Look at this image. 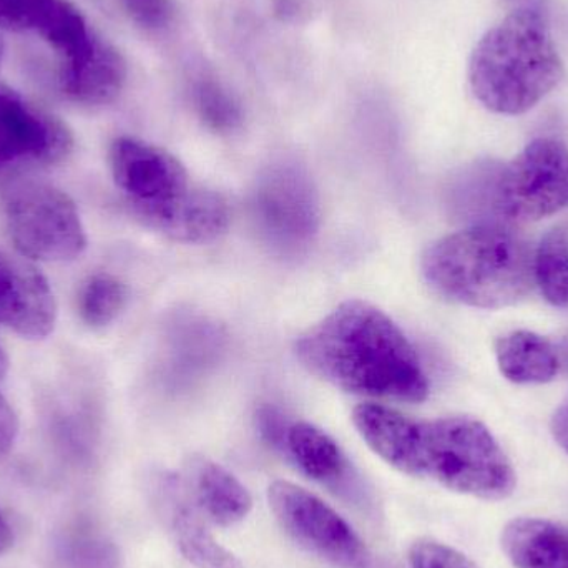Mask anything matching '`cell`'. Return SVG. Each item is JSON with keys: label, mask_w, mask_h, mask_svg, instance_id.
Here are the masks:
<instances>
[{"label": "cell", "mask_w": 568, "mask_h": 568, "mask_svg": "<svg viewBox=\"0 0 568 568\" xmlns=\"http://www.w3.org/2000/svg\"><path fill=\"white\" fill-rule=\"evenodd\" d=\"M258 426L262 436L268 440L272 446L282 449L284 436H286L287 424L284 423L282 414L272 407H265L260 410Z\"/></svg>", "instance_id": "484cf974"}, {"label": "cell", "mask_w": 568, "mask_h": 568, "mask_svg": "<svg viewBox=\"0 0 568 568\" xmlns=\"http://www.w3.org/2000/svg\"><path fill=\"white\" fill-rule=\"evenodd\" d=\"M185 490L195 509L215 526H236L253 509L248 489L225 467L203 457L186 466Z\"/></svg>", "instance_id": "4fadbf2b"}, {"label": "cell", "mask_w": 568, "mask_h": 568, "mask_svg": "<svg viewBox=\"0 0 568 568\" xmlns=\"http://www.w3.org/2000/svg\"><path fill=\"white\" fill-rule=\"evenodd\" d=\"M500 546L516 568H568V527L536 517L510 520Z\"/></svg>", "instance_id": "9a60e30c"}, {"label": "cell", "mask_w": 568, "mask_h": 568, "mask_svg": "<svg viewBox=\"0 0 568 568\" xmlns=\"http://www.w3.org/2000/svg\"><path fill=\"white\" fill-rule=\"evenodd\" d=\"M7 367H9V359H7L6 351L0 346V379L6 376Z\"/></svg>", "instance_id": "f546056e"}, {"label": "cell", "mask_w": 568, "mask_h": 568, "mask_svg": "<svg viewBox=\"0 0 568 568\" xmlns=\"http://www.w3.org/2000/svg\"><path fill=\"white\" fill-rule=\"evenodd\" d=\"M534 278L550 304L568 307V225L550 230L534 250Z\"/></svg>", "instance_id": "d6986e66"}, {"label": "cell", "mask_w": 568, "mask_h": 568, "mask_svg": "<svg viewBox=\"0 0 568 568\" xmlns=\"http://www.w3.org/2000/svg\"><path fill=\"white\" fill-rule=\"evenodd\" d=\"M497 364L510 383L546 384L560 374L556 344L532 331H513L496 343Z\"/></svg>", "instance_id": "e0dca14e"}, {"label": "cell", "mask_w": 568, "mask_h": 568, "mask_svg": "<svg viewBox=\"0 0 568 568\" xmlns=\"http://www.w3.org/2000/svg\"><path fill=\"white\" fill-rule=\"evenodd\" d=\"M13 546V532L3 514L0 513V557L6 556Z\"/></svg>", "instance_id": "83f0119b"}, {"label": "cell", "mask_w": 568, "mask_h": 568, "mask_svg": "<svg viewBox=\"0 0 568 568\" xmlns=\"http://www.w3.org/2000/svg\"><path fill=\"white\" fill-rule=\"evenodd\" d=\"M120 2L136 26L152 32L165 29L175 17L172 0H120Z\"/></svg>", "instance_id": "cb8c5ba5"}, {"label": "cell", "mask_w": 568, "mask_h": 568, "mask_svg": "<svg viewBox=\"0 0 568 568\" xmlns=\"http://www.w3.org/2000/svg\"><path fill=\"white\" fill-rule=\"evenodd\" d=\"M3 216L10 240L23 258L67 263L85 252V226L75 202L50 183H17L3 200Z\"/></svg>", "instance_id": "52a82bcc"}, {"label": "cell", "mask_w": 568, "mask_h": 568, "mask_svg": "<svg viewBox=\"0 0 568 568\" xmlns=\"http://www.w3.org/2000/svg\"><path fill=\"white\" fill-rule=\"evenodd\" d=\"M193 100L200 119L215 132H233L242 125L243 115L239 102L215 80H200Z\"/></svg>", "instance_id": "44dd1931"}, {"label": "cell", "mask_w": 568, "mask_h": 568, "mask_svg": "<svg viewBox=\"0 0 568 568\" xmlns=\"http://www.w3.org/2000/svg\"><path fill=\"white\" fill-rule=\"evenodd\" d=\"M252 215L262 239L276 252L291 255L306 248L320 230V200L301 166H270L252 196Z\"/></svg>", "instance_id": "9c48e42d"}, {"label": "cell", "mask_w": 568, "mask_h": 568, "mask_svg": "<svg viewBox=\"0 0 568 568\" xmlns=\"http://www.w3.org/2000/svg\"><path fill=\"white\" fill-rule=\"evenodd\" d=\"M37 36L59 57L60 93L79 105L112 103L126 82V62L69 0H59Z\"/></svg>", "instance_id": "8992f818"}, {"label": "cell", "mask_w": 568, "mask_h": 568, "mask_svg": "<svg viewBox=\"0 0 568 568\" xmlns=\"http://www.w3.org/2000/svg\"><path fill=\"white\" fill-rule=\"evenodd\" d=\"M19 436V419L9 400L0 394V463L9 456Z\"/></svg>", "instance_id": "d4e9b609"}, {"label": "cell", "mask_w": 568, "mask_h": 568, "mask_svg": "<svg viewBox=\"0 0 568 568\" xmlns=\"http://www.w3.org/2000/svg\"><path fill=\"white\" fill-rule=\"evenodd\" d=\"M229 225L226 200L212 190L192 185L149 226L176 242L209 243L220 239Z\"/></svg>", "instance_id": "5bb4252c"}, {"label": "cell", "mask_w": 568, "mask_h": 568, "mask_svg": "<svg viewBox=\"0 0 568 568\" xmlns=\"http://www.w3.org/2000/svg\"><path fill=\"white\" fill-rule=\"evenodd\" d=\"M282 449L304 476L316 483L337 486L349 474V463L336 440L313 424L287 426Z\"/></svg>", "instance_id": "ac0fdd59"}, {"label": "cell", "mask_w": 568, "mask_h": 568, "mask_svg": "<svg viewBox=\"0 0 568 568\" xmlns=\"http://www.w3.org/2000/svg\"><path fill=\"white\" fill-rule=\"evenodd\" d=\"M110 170L116 189L146 225L192 186L185 166L172 153L133 136L112 143Z\"/></svg>", "instance_id": "30bf717a"}, {"label": "cell", "mask_w": 568, "mask_h": 568, "mask_svg": "<svg viewBox=\"0 0 568 568\" xmlns=\"http://www.w3.org/2000/svg\"><path fill=\"white\" fill-rule=\"evenodd\" d=\"M294 354L314 376L357 396L423 403L429 393L406 334L366 301H344L297 337Z\"/></svg>", "instance_id": "7a4b0ae2"}, {"label": "cell", "mask_w": 568, "mask_h": 568, "mask_svg": "<svg viewBox=\"0 0 568 568\" xmlns=\"http://www.w3.org/2000/svg\"><path fill=\"white\" fill-rule=\"evenodd\" d=\"M55 323V296L45 276L0 250V324L27 339H43Z\"/></svg>", "instance_id": "7c38bea8"}, {"label": "cell", "mask_w": 568, "mask_h": 568, "mask_svg": "<svg viewBox=\"0 0 568 568\" xmlns=\"http://www.w3.org/2000/svg\"><path fill=\"white\" fill-rule=\"evenodd\" d=\"M407 560L410 568H479L459 550L433 539L416 540Z\"/></svg>", "instance_id": "603a6c76"}, {"label": "cell", "mask_w": 568, "mask_h": 568, "mask_svg": "<svg viewBox=\"0 0 568 568\" xmlns=\"http://www.w3.org/2000/svg\"><path fill=\"white\" fill-rule=\"evenodd\" d=\"M353 423L377 457L414 479L483 500L507 499L516 490L513 463L473 417L414 419L381 404H361Z\"/></svg>", "instance_id": "6da1fadb"}, {"label": "cell", "mask_w": 568, "mask_h": 568, "mask_svg": "<svg viewBox=\"0 0 568 568\" xmlns=\"http://www.w3.org/2000/svg\"><path fill=\"white\" fill-rule=\"evenodd\" d=\"M550 430H552L554 439L568 453V397L554 413L552 419H550Z\"/></svg>", "instance_id": "4316f807"}, {"label": "cell", "mask_w": 568, "mask_h": 568, "mask_svg": "<svg viewBox=\"0 0 568 568\" xmlns=\"http://www.w3.org/2000/svg\"><path fill=\"white\" fill-rule=\"evenodd\" d=\"M268 503L280 526L301 549L339 568H369L371 552L356 530L310 490L276 480Z\"/></svg>", "instance_id": "ba28073f"}, {"label": "cell", "mask_w": 568, "mask_h": 568, "mask_svg": "<svg viewBox=\"0 0 568 568\" xmlns=\"http://www.w3.org/2000/svg\"><path fill=\"white\" fill-rule=\"evenodd\" d=\"M2 55H3V43H2V40H0V62H2Z\"/></svg>", "instance_id": "4dcf8cb0"}, {"label": "cell", "mask_w": 568, "mask_h": 568, "mask_svg": "<svg viewBox=\"0 0 568 568\" xmlns=\"http://www.w3.org/2000/svg\"><path fill=\"white\" fill-rule=\"evenodd\" d=\"M72 149V132L62 120L0 83V170L53 165Z\"/></svg>", "instance_id": "8fae6325"}, {"label": "cell", "mask_w": 568, "mask_h": 568, "mask_svg": "<svg viewBox=\"0 0 568 568\" xmlns=\"http://www.w3.org/2000/svg\"><path fill=\"white\" fill-rule=\"evenodd\" d=\"M470 216L503 223L539 222L568 206V150L556 139L530 142L500 169L470 172L466 186Z\"/></svg>", "instance_id": "5b68a950"}, {"label": "cell", "mask_w": 568, "mask_h": 568, "mask_svg": "<svg viewBox=\"0 0 568 568\" xmlns=\"http://www.w3.org/2000/svg\"><path fill=\"white\" fill-rule=\"evenodd\" d=\"M566 65L549 23L534 9L514 10L474 47L469 85L490 112L523 115L559 87Z\"/></svg>", "instance_id": "277c9868"}, {"label": "cell", "mask_w": 568, "mask_h": 568, "mask_svg": "<svg viewBox=\"0 0 568 568\" xmlns=\"http://www.w3.org/2000/svg\"><path fill=\"white\" fill-rule=\"evenodd\" d=\"M125 284L109 273L87 278L79 291V313L90 327H105L119 317L126 304Z\"/></svg>", "instance_id": "ffe728a7"}, {"label": "cell", "mask_w": 568, "mask_h": 568, "mask_svg": "<svg viewBox=\"0 0 568 568\" xmlns=\"http://www.w3.org/2000/svg\"><path fill=\"white\" fill-rule=\"evenodd\" d=\"M59 0H0V27L39 33Z\"/></svg>", "instance_id": "7402d4cb"}, {"label": "cell", "mask_w": 568, "mask_h": 568, "mask_svg": "<svg viewBox=\"0 0 568 568\" xmlns=\"http://www.w3.org/2000/svg\"><path fill=\"white\" fill-rule=\"evenodd\" d=\"M557 357H559V369L560 373L566 374L568 377V336L560 339L556 344Z\"/></svg>", "instance_id": "f1b7e54d"}, {"label": "cell", "mask_w": 568, "mask_h": 568, "mask_svg": "<svg viewBox=\"0 0 568 568\" xmlns=\"http://www.w3.org/2000/svg\"><path fill=\"white\" fill-rule=\"evenodd\" d=\"M420 270L437 294L479 310L513 306L536 286L534 248L506 223H477L437 240Z\"/></svg>", "instance_id": "3957f363"}, {"label": "cell", "mask_w": 568, "mask_h": 568, "mask_svg": "<svg viewBox=\"0 0 568 568\" xmlns=\"http://www.w3.org/2000/svg\"><path fill=\"white\" fill-rule=\"evenodd\" d=\"M170 529L182 556L195 568H245L242 560L215 539L189 496L165 497Z\"/></svg>", "instance_id": "2e32d148"}]
</instances>
